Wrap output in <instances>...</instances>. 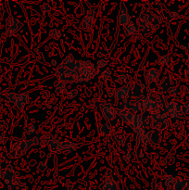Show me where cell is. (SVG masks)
Returning <instances> with one entry per match:
<instances>
[{
    "instance_id": "1",
    "label": "cell",
    "mask_w": 189,
    "mask_h": 190,
    "mask_svg": "<svg viewBox=\"0 0 189 190\" xmlns=\"http://www.w3.org/2000/svg\"><path fill=\"white\" fill-rule=\"evenodd\" d=\"M75 72L77 74V83L85 84L92 82L98 73V70L91 61H77Z\"/></svg>"
},
{
    "instance_id": "2",
    "label": "cell",
    "mask_w": 189,
    "mask_h": 190,
    "mask_svg": "<svg viewBox=\"0 0 189 190\" xmlns=\"http://www.w3.org/2000/svg\"><path fill=\"white\" fill-rule=\"evenodd\" d=\"M56 75L59 82H61L63 84L77 83V74L75 70L70 69L62 63L58 67Z\"/></svg>"
},
{
    "instance_id": "3",
    "label": "cell",
    "mask_w": 189,
    "mask_h": 190,
    "mask_svg": "<svg viewBox=\"0 0 189 190\" xmlns=\"http://www.w3.org/2000/svg\"><path fill=\"white\" fill-rule=\"evenodd\" d=\"M151 126L156 131H163L169 126V120L165 115L159 111H153L151 113Z\"/></svg>"
},
{
    "instance_id": "4",
    "label": "cell",
    "mask_w": 189,
    "mask_h": 190,
    "mask_svg": "<svg viewBox=\"0 0 189 190\" xmlns=\"http://www.w3.org/2000/svg\"><path fill=\"white\" fill-rule=\"evenodd\" d=\"M165 111L170 115L172 119H183L185 118V114L182 110V105L177 101H170L165 106Z\"/></svg>"
},
{
    "instance_id": "5",
    "label": "cell",
    "mask_w": 189,
    "mask_h": 190,
    "mask_svg": "<svg viewBox=\"0 0 189 190\" xmlns=\"http://www.w3.org/2000/svg\"><path fill=\"white\" fill-rule=\"evenodd\" d=\"M100 110H101L102 115H103V117L107 122L113 121L117 116V110L107 102H101Z\"/></svg>"
},
{
    "instance_id": "6",
    "label": "cell",
    "mask_w": 189,
    "mask_h": 190,
    "mask_svg": "<svg viewBox=\"0 0 189 190\" xmlns=\"http://www.w3.org/2000/svg\"><path fill=\"white\" fill-rule=\"evenodd\" d=\"M139 108L141 112L145 111H159L160 108V105L158 102H156L152 99H145L139 102Z\"/></svg>"
},
{
    "instance_id": "7",
    "label": "cell",
    "mask_w": 189,
    "mask_h": 190,
    "mask_svg": "<svg viewBox=\"0 0 189 190\" xmlns=\"http://www.w3.org/2000/svg\"><path fill=\"white\" fill-rule=\"evenodd\" d=\"M30 148L28 140H21L17 142L12 148V157L13 158H19L22 156L25 152Z\"/></svg>"
},
{
    "instance_id": "8",
    "label": "cell",
    "mask_w": 189,
    "mask_h": 190,
    "mask_svg": "<svg viewBox=\"0 0 189 190\" xmlns=\"http://www.w3.org/2000/svg\"><path fill=\"white\" fill-rule=\"evenodd\" d=\"M94 15H95V8L92 7L90 8L89 13L85 16L84 20L81 23V28H82L84 32H91L94 26Z\"/></svg>"
},
{
    "instance_id": "9",
    "label": "cell",
    "mask_w": 189,
    "mask_h": 190,
    "mask_svg": "<svg viewBox=\"0 0 189 190\" xmlns=\"http://www.w3.org/2000/svg\"><path fill=\"white\" fill-rule=\"evenodd\" d=\"M110 172H107V175L102 179L100 190H120L118 183L113 180L112 176L110 177Z\"/></svg>"
},
{
    "instance_id": "10",
    "label": "cell",
    "mask_w": 189,
    "mask_h": 190,
    "mask_svg": "<svg viewBox=\"0 0 189 190\" xmlns=\"http://www.w3.org/2000/svg\"><path fill=\"white\" fill-rule=\"evenodd\" d=\"M159 75H160L159 70L156 69V68H152V69H149L148 70H145V82H147L148 84H150L152 83H157L159 81Z\"/></svg>"
},
{
    "instance_id": "11",
    "label": "cell",
    "mask_w": 189,
    "mask_h": 190,
    "mask_svg": "<svg viewBox=\"0 0 189 190\" xmlns=\"http://www.w3.org/2000/svg\"><path fill=\"white\" fill-rule=\"evenodd\" d=\"M129 125L131 126V128L136 134L145 131V127L143 124V117L142 115H139V114H136V115H134L133 121L131 122V123L129 124Z\"/></svg>"
},
{
    "instance_id": "12",
    "label": "cell",
    "mask_w": 189,
    "mask_h": 190,
    "mask_svg": "<svg viewBox=\"0 0 189 190\" xmlns=\"http://www.w3.org/2000/svg\"><path fill=\"white\" fill-rule=\"evenodd\" d=\"M120 108H121V110H129V111H133V112L140 111L139 102L136 100L123 101L120 104Z\"/></svg>"
},
{
    "instance_id": "13",
    "label": "cell",
    "mask_w": 189,
    "mask_h": 190,
    "mask_svg": "<svg viewBox=\"0 0 189 190\" xmlns=\"http://www.w3.org/2000/svg\"><path fill=\"white\" fill-rule=\"evenodd\" d=\"M130 93H131V89L129 86H127V85L122 86L121 88L116 90L115 99H116V100L123 102V101H125L129 96H130Z\"/></svg>"
},
{
    "instance_id": "14",
    "label": "cell",
    "mask_w": 189,
    "mask_h": 190,
    "mask_svg": "<svg viewBox=\"0 0 189 190\" xmlns=\"http://www.w3.org/2000/svg\"><path fill=\"white\" fill-rule=\"evenodd\" d=\"M21 27H22V23H21L18 19L11 18L8 24V35L10 36V35L14 34L15 32H17L21 28Z\"/></svg>"
},
{
    "instance_id": "15",
    "label": "cell",
    "mask_w": 189,
    "mask_h": 190,
    "mask_svg": "<svg viewBox=\"0 0 189 190\" xmlns=\"http://www.w3.org/2000/svg\"><path fill=\"white\" fill-rule=\"evenodd\" d=\"M28 102H29V95L27 93L17 95L16 96V99L14 101L16 108L20 110H22V108L25 107V105L28 104Z\"/></svg>"
},
{
    "instance_id": "16",
    "label": "cell",
    "mask_w": 189,
    "mask_h": 190,
    "mask_svg": "<svg viewBox=\"0 0 189 190\" xmlns=\"http://www.w3.org/2000/svg\"><path fill=\"white\" fill-rule=\"evenodd\" d=\"M83 144H78L76 145L75 143H73L72 141L70 140H66L61 142V146H62V152L64 153H72V152L76 150L79 146H82Z\"/></svg>"
},
{
    "instance_id": "17",
    "label": "cell",
    "mask_w": 189,
    "mask_h": 190,
    "mask_svg": "<svg viewBox=\"0 0 189 190\" xmlns=\"http://www.w3.org/2000/svg\"><path fill=\"white\" fill-rule=\"evenodd\" d=\"M172 190H189V179H175Z\"/></svg>"
},
{
    "instance_id": "18",
    "label": "cell",
    "mask_w": 189,
    "mask_h": 190,
    "mask_svg": "<svg viewBox=\"0 0 189 190\" xmlns=\"http://www.w3.org/2000/svg\"><path fill=\"white\" fill-rule=\"evenodd\" d=\"M117 114L121 116L122 119V121L124 122H126L128 124H130L131 122L133 121V119L136 115V113L133 111H129V110H117Z\"/></svg>"
},
{
    "instance_id": "19",
    "label": "cell",
    "mask_w": 189,
    "mask_h": 190,
    "mask_svg": "<svg viewBox=\"0 0 189 190\" xmlns=\"http://www.w3.org/2000/svg\"><path fill=\"white\" fill-rule=\"evenodd\" d=\"M49 151L53 154H58L62 152L61 142L56 138H52L49 143Z\"/></svg>"
},
{
    "instance_id": "20",
    "label": "cell",
    "mask_w": 189,
    "mask_h": 190,
    "mask_svg": "<svg viewBox=\"0 0 189 190\" xmlns=\"http://www.w3.org/2000/svg\"><path fill=\"white\" fill-rule=\"evenodd\" d=\"M171 87H172V81L171 77L167 76V77H165L162 81H161V83L159 86V89L160 93H167V92H169V90Z\"/></svg>"
},
{
    "instance_id": "21",
    "label": "cell",
    "mask_w": 189,
    "mask_h": 190,
    "mask_svg": "<svg viewBox=\"0 0 189 190\" xmlns=\"http://www.w3.org/2000/svg\"><path fill=\"white\" fill-rule=\"evenodd\" d=\"M161 18L158 15H153V14H148V23L153 27V28L157 31L159 29V27L161 24Z\"/></svg>"
},
{
    "instance_id": "22",
    "label": "cell",
    "mask_w": 189,
    "mask_h": 190,
    "mask_svg": "<svg viewBox=\"0 0 189 190\" xmlns=\"http://www.w3.org/2000/svg\"><path fill=\"white\" fill-rule=\"evenodd\" d=\"M118 21L119 24L121 26H127L131 23V18L129 16L128 12H124V13H119V17H118Z\"/></svg>"
},
{
    "instance_id": "23",
    "label": "cell",
    "mask_w": 189,
    "mask_h": 190,
    "mask_svg": "<svg viewBox=\"0 0 189 190\" xmlns=\"http://www.w3.org/2000/svg\"><path fill=\"white\" fill-rule=\"evenodd\" d=\"M112 126L110 123H104L101 124L99 127V134L102 137H109V135L112 133Z\"/></svg>"
},
{
    "instance_id": "24",
    "label": "cell",
    "mask_w": 189,
    "mask_h": 190,
    "mask_svg": "<svg viewBox=\"0 0 189 190\" xmlns=\"http://www.w3.org/2000/svg\"><path fill=\"white\" fill-rule=\"evenodd\" d=\"M130 95L133 96V97H134V99H139L143 96V90L138 84H134L131 89Z\"/></svg>"
},
{
    "instance_id": "25",
    "label": "cell",
    "mask_w": 189,
    "mask_h": 190,
    "mask_svg": "<svg viewBox=\"0 0 189 190\" xmlns=\"http://www.w3.org/2000/svg\"><path fill=\"white\" fill-rule=\"evenodd\" d=\"M152 142V133L149 131H145L143 133V140H142V145L143 146H148L151 145Z\"/></svg>"
},
{
    "instance_id": "26",
    "label": "cell",
    "mask_w": 189,
    "mask_h": 190,
    "mask_svg": "<svg viewBox=\"0 0 189 190\" xmlns=\"http://www.w3.org/2000/svg\"><path fill=\"white\" fill-rule=\"evenodd\" d=\"M148 23V14L143 13L139 16V18L137 19V24L139 26V28H141V30Z\"/></svg>"
},
{
    "instance_id": "27",
    "label": "cell",
    "mask_w": 189,
    "mask_h": 190,
    "mask_svg": "<svg viewBox=\"0 0 189 190\" xmlns=\"http://www.w3.org/2000/svg\"><path fill=\"white\" fill-rule=\"evenodd\" d=\"M137 30H138L137 26L134 24V23H131L130 24L126 26L125 32H126V34H127L128 36H133L134 34H136V32H137Z\"/></svg>"
},
{
    "instance_id": "28",
    "label": "cell",
    "mask_w": 189,
    "mask_h": 190,
    "mask_svg": "<svg viewBox=\"0 0 189 190\" xmlns=\"http://www.w3.org/2000/svg\"><path fill=\"white\" fill-rule=\"evenodd\" d=\"M10 190H27L26 184L23 183H20V181H17L9 184Z\"/></svg>"
},
{
    "instance_id": "29",
    "label": "cell",
    "mask_w": 189,
    "mask_h": 190,
    "mask_svg": "<svg viewBox=\"0 0 189 190\" xmlns=\"http://www.w3.org/2000/svg\"><path fill=\"white\" fill-rule=\"evenodd\" d=\"M141 31H142V34H143L144 35H147V36H149V35H151V34H153L154 32H156V30H155L149 23H148L147 25H145Z\"/></svg>"
},
{
    "instance_id": "30",
    "label": "cell",
    "mask_w": 189,
    "mask_h": 190,
    "mask_svg": "<svg viewBox=\"0 0 189 190\" xmlns=\"http://www.w3.org/2000/svg\"><path fill=\"white\" fill-rule=\"evenodd\" d=\"M127 80H128L127 75L124 74V73H119L118 75H116V78H115V81L117 82V84H126Z\"/></svg>"
},
{
    "instance_id": "31",
    "label": "cell",
    "mask_w": 189,
    "mask_h": 190,
    "mask_svg": "<svg viewBox=\"0 0 189 190\" xmlns=\"http://www.w3.org/2000/svg\"><path fill=\"white\" fill-rule=\"evenodd\" d=\"M175 182V179L172 175H169L168 177H166L165 179V186L167 189H172L174 187V184Z\"/></svg>"
},
{
    "instance_id": "32",
    "label": "cell",
    "mask_w": 189,
    "mask_h": 190,
    "mask_svg": "<svg viewBox=\"0 0 189 190\" xmlns=\"http://www.w3.org/2000/svg\"><path fill=\"white\" fill-rule=\"evenodd\" d=\"M60 36H61V32L58 29H52L49 32V38H51V39L58 40L59 38H60Z\"/></svg>"
},
{
    "instance_id": "33",
    "label": "cell",
    "mask_w": 189,
    "mask_h": 190,
    "mask_svg": "<svg viewBox=\"0 0 189 190\" xmlns=\"http://www.w3.org/2000/svg\"><path fill=\"white\" fill-rule=\"evenodd\" d=\"M52 138H53V137H52V135H51L50 134H44V135H43V137H42L41 140L39 139L40 144L44 145V146L46 145V144H49Z\"/></svg>"
},
{
    "instance_id": "34",
    "label": "cell",
    "mask_w": 189,
    "mask_h": 190,
    "mask_svg": "<svg viewBox=\"0 0 189 190\" xmlns=\"http://www.w3.org/2000/svg\"><path fill=\"white\" fill-rule=\"evenodd\" d=\"M55 89H56L57 93H61V92H63L64 90L66 89L65 84H63L61 82H57L55 84Z\"/></svg>"
},
{
    "instance_id": "35",
    "label": "cell",
    "mask_w": 189,
    "mask_h": 190,
    "mask_svg": "<svg viewBox=\"0 0 189 190\" xmlns=\"http://www.w3.org/2000/svg\"><path fill=\"white\" fill-rule=\"evenodd\" d=\"M159 140H160V137L159 133H153L152 134V142H151V145L153 146H158L159 144Z\"/></svg>"
},
{
    "instance_id": "36",
    "label": "cell",
    "mask_w": 189,
    "mask_h": 190,
    "mask_svg": "<svg viewBox=\"0 0 189 190\" xmlns=\"http://www.w3.org/2000/svg\"><path fill=\"white\" fill-rule=\"evenodd\" d=\"M169 61V57L167 55H164V56H161L158 58V64L159 66H164Z\"/></svg>"
},
{
    "instance_id": "37",
    "label": "cell",
    "mask_w": 189,
    "mask_h": 190,
    "mask_svg": "<svg viewBox=\"0 0 189 190\" xmlns=\"http://www.w3.org/2000/svg\"><path fill=\"white\" fill-rule=\"evenodd\" d=\"M102 79H103L104 81H110L111 79V70H109V69H107L105 70L103 72H102Z\"/></svg>"
},
{
    "instance_id": "38",
    "label": "cell",
    "mask_w": 189,
    "mask_h": 190,
    "mask_svg": "<svg viewBox=\"0 0 189 190\" xmlns=\"http://www.w3.org/2000/svg\"><path fill=\"white\" fill-rule=\"evenodd\" d=\"M78 93H79V90L78 89H72L71 91H69L68 97H69L70 99H75V97L77 96Z\"/></svg>"
},
{
    "instance_id": "39",
    "label": "cell",
    "mask_w": 189,
    "mask_h": 190,
    "mask_svg": "<svg viewBox=\"0 0 189 190\" xmlns=\"http://www.w3.org/2000/svg\"><path fill=\"white\" fill-rule=\"evenodd\" d=\"M47 169V163L46 161L45 160H42L41 162H39L38 164V171L39 172H44Z\"/></svg>"
},
{
    "instance_id": "40",
    "label": "cell",
    "mask_w": 189,
    "mask_h": 190,
    "mask_svg": "<svg viewBox=\"0 0 189 190\" xmlns=\"http://www.w3.org/2000/svg\"><path fill=\"white\" fill-rule=\"evenodd\" d=\"M182 110H183V112L185 115H188L189 114V101H186V102L183 103V104L182 105Z\"/></svg>"
},
{
    "instance_id": "41",
    "label": "cell",
    "mask_w": 189,
    "mask_h": 190,
    "mask_svg": "<svg viewBox=\"0 0 189 190\" xmlns=\"http://www.w3.org/2000/svg\"><path fill=\"white\" fill-rule=\"evenodd\" d=\"M180 18V12L179 11H171L169 14V19L170 20H177Z\"/></svg>"
},
{
    "instance_id": "42",
    "label": "cell",
    "mask_w": 189,
    "mask_h": 190,
    "mask_svg": "<svg viewBox=\"0 0 189 190\" xmlns=\"http://www.w3.org/2000/svg\"><path fill=\"white\" fill-rule=\"evenodd\" d=\"M131 158H132V150L131 149H127V151L123 155V160L125 161H127V162H129Z\"/></svg>"
},
{
    "instance_id": "43",
    "label": "cell",
    "mask_w": 189,
    "mask_h": 190,
    "mask_svg": "<svg viewBox=\"0 0 189 190\" xmlns=\"http://www.w3.org/2000/svg\"><path fill=\"white\" fill-rule=\"evenodd\" d=\"M41 9H42L43 12H49L51 10V7L48 3H45L41 6Z\"/></svg>"
},
{
    "instance_id": "44",
    "label": "cell",
    "mask_w": 189,
    "mask_h": 190,
    "mask_svg": "<svg viewBox=\"0 0 189 190\" xmlns=\"http://www.w3.org/2000/svg\"><path fill=\"white\" fill-rule=\"evenodd\" d=\"M107 61H105V59H100V61H98V64H96V66H98V69H101V68H104L107 66Z\"/></svg>"
},
{
    "instance_id": "45",
    "label": "cell",
    "mask_w": 189,
    "mask_h": 190,
    "mask_svg": "<svg viewBox=\"0 0 189 190\" xmlns=\"http://www.w3.org/2000/svg\"><path fill=\"white\" fill-rule=\"evenodd\" d=\"M143 117V124H144V127L148 125L149 123H151V117L148 116H142Z\"/></svg>"
},
{
    "instance_id": "46",
    "label": "cell",
    "mask_w": 189,
    "mask_h": 190,
    "mask_svg": "<svg viewBox=\"0 0 189 190\" xmlns=\"http://www.w3.org/2000/svg\"><path fill=\"white\" fill-rule=\"evenodd\" d=\"M115 94H116V90L114 88H109L107 90V95L109 97L115 96Z\"/></svg>"
},
{
    "instance_id": "47",
    "label": "cell",
    "mask_w": 189,
    "mask_h": 190,
    "mask_svg": "<svg viewBox=\"0 0 189 190\" xmlns=\"http://www.w3.org/2000/svg\"><path fill=\"white\" fill-rule=\"evenodd\" d=\"M116 144H118L120 146H123V145H125V139H124L122 137H120L117 139Z\"/></svg>"
},
{
    "instance_id": "48",
    "label": "cell",
    "mask_w": 189,
    "mask_h": 190,
    "mask_svg": "<svg viewBox=\"0 0 189 190\" xmlns=\"http://www.w3.org/2000/svg\"><path fill=\"white\" fill-rule=\"evenodd\" d=\"M26 131L30 133V134H34V131H35V126L34 125V124H30V125L26 128Z\"/></svg>"
},
{
    "instance_id": "49",
    "label": "cell",
    "mask_w": 189,
    "mask_h": 190,
    "mask_svg": "<svg viewBox=\"0 0 189 190\" xmlns=\"http://www.w3.org/2000/svg\"><path fill=\"white\" fill-rule=\"evenodd\" d=\"M169 93H170V95H171V96H175V95H177V93H178V89L176 88V87H172L169 90Z\"/></svg>"
},
{
    "instance_id": "50",
    "label": "cell",
    "mask_w": 189,
    "mask_h": 190,
    "mask_svg": "<svg viewBox=\"0 0 189 190\" xmlns=\"http://www.w3.org/2000/svg\"><path fill=\"white\" fill-rule=\"evenodd\" d=\"M50 95H51V93L47 90H45V91L42 92V96L44 97V99H48V97L50 96Z\"/></svg>"
},
{
    "instance_id": "51",
    "label": "cell",
    "mask_w": 189,
    "mask_h": 190,
    "mask_svg": "<svg viewBox=\"0 0 189 190\" xmlns=\"http://www.w3.org/2000/svg\"><path fill=\"white\" fill-rule=\"evenodd\" d=\"M16 94H13V93H11V94H9L8 95V99L10 100V101H12V102H14L15 101V99H16Z\"/></svg>"
},
{
    "instance_id": "52",
    "label": "cell",
    "mask_w": 189,
    "mask_h": 190,
    "mask_svg": "<svg viewBox=\"0 0 189 190\" xmlns=\"http://www.w3.org/2000/svg\"><path fill=\"white\" fill-rule=\"evenodd\" d=\"M36 163H37V161H36L35 160H32L29 161V165H30V166H35Z\"/></svg>"
},
{
    "instance_id": "53",
    "label": "cell",
    "mask_w": 189,
    "mask_h": 190,
    "mask_svg": "<svg viewBox=\"0 0 189 190\" xmlns=\"http://www.w3.org/2000/svg\"><path fill=\"white\" fill-rule=\"evenodd\" d=\"M185 79L189 84V69H186L185 70Z\"/></svg>"
},
{
    "instance_id": "54",
    "label": "cell",
    "mask_w": 189,
    "mask_h": 190,
    "mask_svg": "<svg viewBox=\"0 0 189 190\" xmlns=\"http://www.w3.org/2000/svg\"><path fill=\"white\" fill-rule=\"evenodd\" d=\"M5 142V134H0V144Z\"/></svg>"
},
{
    "instance_id": "55",
    "label": "cell",
    "mask_w": 189,
    "mask_h": 190,
    "mask_svg": "<svg viewBox=\"0 0 189 190\" xmlns=\"http://www.w3.org/2000/svg\"><path fill=\"white\" fill-rule=\"evenodd\" d=\"M162 10H163L162 7H158V8H157V11H158V13H159V14L162 13Z\"/></svg>"
},
{
    "instance_id": "56",
    "label": "cell",
    "mask_w": 189,
    "mask_h": 190,
    "mask_svg": "<svg viewBox=\"0 0 189 190\" xmlns=\"http://www.w3.org/2000/svg\"><path fill=\"white\" fill-rule=\"evenodd\" d=\"M85 94H86V95H88V96H91L92 92H91L90 90H85Z\"/></svg>"
},
{
    "instance_id": "57",
    "label": "cell",
    "mask_w": 189,
    "mask_h": 190,
    "mask_svg": "<svg viewBox=\"0 0 189 190\" xmlns=\"http://www.w3.org/2000/svg\"><path fill=\"white\" fill-rule=\"evenodd\" d=\"M186 69H189V58H187V61H186Z\"/></svg>"
},
{
    "instance_id": "58",
    "label": "cell",
    "mask_w": 189,
    "mask_h": 190,
    "mask_svg": "<svg viewBox=\"0 0 189 190\" xmlns=\"http://www.w3.org/2000/svg\"><path fill=\"white\" fill-rule=\"evenodd\" d=\"M187 49L189 50V43H188V44H187Z\"/></svg>"
},
{
    "instance_id": "59",
    "label": "cell",
    "mask_w": 189,
    "mask_h": 190,
    "mask_svg": "<svg viewBox=\"0 0 189 190\" xmlns=\"http://www.w3.org/2000/svg\"><path fill=\"white\" fill-rule=\"evenodd\" d=\"M187 141H188V142H189V135H188V137H187Z\"/></svg>"
}]
</instances>
